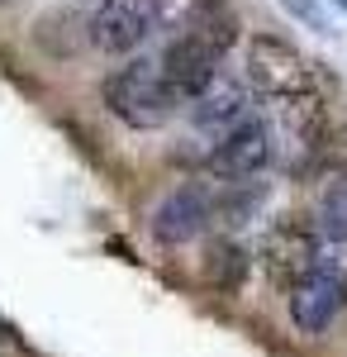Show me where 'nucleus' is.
Instances as JSON below:
<instances>
[{
    "mask_svg": "<svg viewBox=\"0 0 347 357\" xmlns=\"http://www.w3.org/2000/svg\"><path fill=\"white\" fill-rule=\"evenodd\" d=\"M210 220H214L210 186H205V181H181V186H171V191L157 200V210H153V234H157L162 243L181 248V243H190Z\"/></svg>",
    "mask_w": 347,
    "mask_h": 357,
    "instance_id": "obj_9",
    "label": "nucleus"
},
{
    "mask_svg": "<svg viewBox=\"0 0 347 357\" xmlns=\"http://www.w3.org/2000/svg\"><path fill=\"white\" fill-rule=\"evenodd\" d=\"M247 82L267 100H291V96L314 91V67H309L304 53H295L291 43L262 33V38L247 43Z\"/></svg>",
    "mask_w": 347,
    "mask_h": 357,
    "instance_id": "obj_6",
    "label": "nucleus"
},
{
    "mask_svg": "<svg viewBox=\"0 0 347 357\" xmlns=\"http://www.w3.org/2000/svg\"><path fill=\"white\" fill-rule=\"evenodd\" d=\"M0 5H10V0H0Z\"/></svg>",
    "mask_w": 347,
    "mask_h": 357,
    "instance_id": "obj_16",
    "label": "nucleus"
},
{
    "mask_svg": "<svg viewBox=\"0 0 347 357\" xmlns=\"http://www.w3.org/2000/svg\"><path fill=\"white\" fill-rule=\"evenodd\" d=\"M242 276H247V257H242V248L233 243V238L210 243V252H205V281H210L214 291L233 296V291L242 286Z\"/></svg>",
    "mask_w": 347,
    "mask_h": 357,
    "instance_id": "obj_11",
    "label": "nucleus"
},
{
    "mask_svg": "<svg viewBox=\"0 0 347 357\" xmlns=\"http://www.w3.org/2000/svg\"><path fill=\"white\" fill-rule=\"evenodd\" d=\"M347 301V243H328L314 272L291 291V319L304 333H323Z\"/></svg>",
    "mask_w": 347,
    "mask_h": 357,
    "instance_id": "obj_4",
    "label": "nucleus"
},
{
    "mask_svg": "<svg viewBox=\"0 0 347 357\" xmlns=\"http://www.w3.org/2000/svg\"><path fill=\"white\" fill-rule=\"evenodd\" d=\"M219 10H224V0H162L157 29H167L176 38V33H190V29H200L205 20H214Z\"/></svg>",
    "mask_w": 347,
    "mask_h": 357,
    "instance_id": "obj_12",
    "label": "nucleus"
},
{
    "mask_svg": "<svg viewBox=\"0 0 347 357\" xmlns=\"http://www.w3.org/2000/svg\"><path fill=\"white\" fill-rule=\"evenodd\" d=\"M281 5L291 10L295 20H304V24H309V29H319V33H328V29H323V10H319V5H314V0H281Z\"/></svg>",
    "mask_w": 347,
    "mask_h": 357,
    "instance_id": "obj_14",
    "label": "nucleus"
},
{
    "mask_svg": "<svg viewBox=\"0 0 347 357\" xmlns=\"http://www.w3.org/2000/svg\"><path fill=\"white\" fill-rule=\"evenodd\" d=\"M314 229H319L328 243H347V176H338V181H328V186H323Z\"/></svg>",
    "mask_w": 347,
    "mask_h": 357,
    "instance_id": "obj_13",
    "label": "nucleus"
},
{
    "mask_svg": "<svg viewBox=\"0 0 347 357\" xmlns=\"http://www.w3.org/2000/svg\"><path fill=\"white\" fill-rule=\"evenodd\" d=\"M162 0H100L91 15V48L105 57H124L157 29Z\"/></svg>",
    "mask_w": 347,
    "mask_h": 357,
    "instance_id": "obj_8",
    "label": "nucleus"
},
{
    "mask_svg": "<svg viewBox=\"0 0 347 357\" xmlns=\"http://www.w3.org/2000/svg\"><path fill=\"white\" fill-rule=\"evenodd\" d=\"M276 162V148H271V124L262 119H242L238 129L219 138L210 148V181L224 186H242V181H257L267 167Z\"/></svg>",
    "mask_w": 347,
    "mask_h": 357,
    "instance_id": "obj_7",
    "label": "nucleus"
},
{
    "mask_svg": "<svg viewBox=\"0 0 347 357\" xmlns=\"http://www.w3.org/2000/svg\"><path fill=\"white\" fill-rule=\"evenodd\" d=\"M247 105H252V96H247V86L238 77H229V72H219L195 100H190V119H195V129H210V134H229V129H238L242 119H247Z\"/></svg>",
    "mask_w": 347,
    "mask_h": 357,
    "instance_id": "obj_10",
    "label": "nucleus"
},
{
    "mask_svg": "<svg viewBox=\"0 0 347 357\" xmlns=\"http://www.w3.org/2000/svg\"><path fill=\"white\" fill-rule=\"evenodd\" d=\"M333 5H338V10H347V0H333Z\"/></svg>",
    "mask_w": 347,
    "mask_h": 357,
    "instance_id": "obj_15",
    "label": "nucleus"
},
{
    "mask_svg": "<svg viewBox=\"0 0 347 357\" xmlns=\"http://www.w3.org/2000/svg\"><path fill=\"white\" fill-rule=\"evenodd\" d=\"M233 43H238V24H233L224 10H219L214 20H205L200 29L176 33V38L167 43V53H162L157 62H162V77L171 82V91L181 96V105L195 100V96L224 72V57H229Z\"/></svg>",
    "mask_w": 347,
    "mask_h": 357,
    "instance_id": "obj_1",
    "label": "nucleus"
},
{
    "mask_svg": "<svg viewBox=\"0 0 347 357\" xmlns=\"http://www.w3.org/2000/svg\"><path fill=\"white\" fill-rule=\"evenodd\" d=\"M0 333H5V324H0Z\"/></svg>",
    "mask_w": 347,
    "mask_h": 357,
    "instance_id": "obj_17",
    "label": "nucleus"
},
{
    "mask_svg": "<svg viewBox=\"0 0 347 357\" xmlns=\"http://www.w3.org/2000/svg\"><path fill=\"white\" fill-rule=\"evenodd\" d=\"M100 96H105L109 114L124 119L129 129H162L181 110V96L162 77V62H148V57H134V62L114 67L105 77V86H100Z\"/></svg>",
    "mask_w": 347,
    "mask_h": 357,
    "instance_id": "obj_2",
    "label": "nucleus"
},
{
    "mask_svg": "<svg viewBox=\"0 0 347 357\" xmlns=\"http://www.w3.org/2000/svg\"><path fill=\"white\" fill-rule=\"evenodd\" d=\"M271 148H276V162L286 167V172H309L323 158V148H328V110H323L319 91L276 100Z\"/></svg>",
    "mask_w": 347,
    "mask_h": 357,
    "instance_id": "obj_3",
    "label": "nucleus"
},
{
    "mask_svg": "<svg viewBox=\"0 0 347 357\" xmlns=\"http://www.w3.org/2000/svg\"><path fill=\"white\" fill-rule=\"evenodd\" d=\"M319 252H323L319 229L309 220H300V215H281V220L262 234V267H267L276 291H295L304 276L314 272Z\"/></svg>",
    "mask_w": 347,
    "mask_h": 357,
    "instance_id": "obj_5",
    "label": "nucleus"
}]
</instances>
